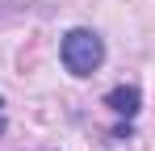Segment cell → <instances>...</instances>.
<instances>
[{"instance_id": "cell-1", "label": "cell", "mask_w": 155, "mask_h": 151, "mask_svg": "<svg viewBox=\"0 0 155 151\" xmlns=\"http://www.w3.org/2000/svg\"><path fill=\"white\" fill-rule=\"evenodd\" d=\"M59 55H63V67L71 76H92L105 63V42L92 34V29H71V34L63 38Z\"/></svg>"}, {"instance_id": "cell-2", "label": "cell", "mask_w": 155, "mask_h": 151, "mask_svg": "<svg viewBox=\"0 0 155 151\" xmlns=\"http://www.w3.org/2000/svg\"><path fill=\"white\" fill-rule=\"evenodd\" d=\"M105 105L117 113V118H134L138 109H143V92L134 88V84H117V88H109V97H105Z\"/></svg>"}, {"instance_id": "cell-3", "label": "cell", "mask_w": 155, "mask_h": 151, "mask_svg": "<svg viewBox=\"0 0 155 151\" xmlns=\"http://www.w3.org/2000/svg\"><path fill=\"white\" fill-rule=\"evenodd\" d=\"M0 134H4V118H0Z\"/></svg>"}, {"instance_id": "cell-4", "label": "cell", "mask_w": 155, "mask_h": 151, "mask_svg": "<svg viewBox=\"0 0 155 151\" xmlns=\"http://www.w3.org/2000/svg\"><path fill=\"white\" fill-rule=\"evenodd\" d=\"M0 109H4V97H0Z\"/></svg>"}]
</instances>
